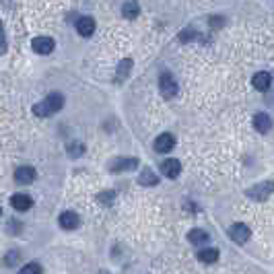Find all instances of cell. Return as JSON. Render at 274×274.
I'll return each instance as SVG.
<instances>
[{
    "instance_id": "cell-12",
    "label": "cell",
    "mask_w": 274,
    "mask_h": 274,
    "mask_svg": "<svg viewBox=\"0 0 274 274\" xmlns=\"http://www.w3.org/2000/svg\"><path fill=\"white\" fill-rule=\"evenodd\" d=\"M252 122H254V128H256L258 132H262V134H264V132H268V130L272 128V118H270L266 112H260V114H256Z\"/></svg>"
},
{
    "instance_id": "cell-19",
    "label": "cell",
    "mask_w": 274,
    "mask_h": 274,
    "mask_svg": "<svg viewBox=\"0 0 274 274\" xmlns=\"http://www.w3.org/2000/svg\"><path fill=\"white\" fill-rule=\"evenodd\" d=\"M198 260H200V262H204V264H212V262H216V260H218V250H214V247L200 250V252H198Z\"/></svg>"
},
{
    "instance_id": "cell-8",
    "label": "cell",
    "mask_w": 274,
    "mask_h": 274,
    "mask_svg": "<svg viewBox=\"0 0 274 274\" xmlns=\"http://www.w3.org/2000/svg\"><path fill=\"white\" fill-rule=\"evenodd\" d=\"M54 39L52 37H45V35H39V37H35L33 41H31V47H33V52H37V54H41V56H45V54H49L52 49H54Z\"/></svg>"
},
{
    "instance_id": "cell-18",
    "label": "cell",
    "mask_w": 274,
    "mask_h": 274,
    "mask_svg": "<svg viewBox=\"0 0 274 274\" xmlns=\"http://www.w3.org/2000/svg\"><path fill=\"white\" fill-rule=\"evenodd\" d=\"M130 70H132V60L130 58H124L118 66V72H116V81L118 83H124L128 77H130Z\"/></svg>"
},
{
    "instance_id": "cell-7",
    "label": "cell",
    "mask_w": 274,
    "mask_h": 274,
    "mask_svg": "<svg viewBox=\"0 0 274 274\" xmlns=\"http://www.w3.org/2000/svg\"><path fill=\"white\" fill-rule=\"evenodd\" d=\"M176 146V136L169 132H163L155 138V151L157 153H169Z\"/></svg>"
},
{
    "instance_id": "cell-17",
    "label": "cell",
    "mask_w": 274,
    "mask_h": 274,
    "mask_svg": "<svg viewBox=\"0 0 274 274\" xmlns=\"http://www.w3.org/2000/svg\"><path fill=\"white\" fill-rule=\"evenodd\" d=\"M122 15L126 19H136L140 15V7H138L136 0H126L124 7H122Z\"/></svg>"
},
{
    "instance_id": "cell-6",
    "label": "cell",
    "mask_w": 274,
    "mask_h": 274,
    "mask_svg": "<svg viewBox=\"0 0 274 274\" xmlns=\"http://www.w3.org/2000/svg\"><path fill=\"white\" fill-rule=\"evenodd\" d=\"M161 173L169 180H176L182 173V163L178 159H165L161 163Z\"/></svg>"
},
{
    "instance_id": "cell-2",
    "label": "cell",
    "mask_w": 274,
    "mask_h": 274,
    "mask_svg": "<svg viewBox=\"0 0 274 274\" xmlns=\"http://www.w3.org/2000/svg\"><path fill=\"white\" fill-rule=\"evenodd\" d=\"M272 192H274V182H272V180H264V182H260V184L247 188L245 194H247L252 200H266Z\"/></svg>"
},
{
    "instance_id": "cell-10",
    "label": "cell",
    "mask_w": 274,
    "mask_h": 274,
    "mask_svg": "<svg viewBox=\"0 0 274 274\" xmlns=\"http://www.w3.org/2000/svg\"><path fill=\"white\" fill-rule=\"evenodd\" d=\"M33 180H35V169L29 167V165H21V167L15 171V182H17V184L29 186Z\"/></svg>"
},
{
    "instance_id": "cell-28",
    "label": "cell",
    "mask_w": 274,
    "mask_h": 274,
    "mask_svg": "<svg viewBox=\"0 0 274 274\" xmlns=\"http://www.w3.org/2000/svg\"><path fill=\"white\" fill-rule=\"evenodd\" d=\"M0 214H3V208H0Z\"/></svg>"
},
{
    "instance_id": "cell-24",
    "label": "cell",
    "mask_w": 274,
    "mask_h": 274,
    "mask_svg": "<svg viewBox=\"0 0 274 274\" xmlns=\"http://www.w3.org/2000/svg\"><path fill=\"white\" fill-rule=\"evenodd\" d=\"M114 192H101V196H99V202H103V204H112L114 202Z\"/></svg>"
},
{
    "instance_id": "cell-9",
    "label": "cell",
    "mask_w": 274,
    "mask_h": 274,
    "mask_svg": "<svg viewBox=\"0 0 274 274\" xmlns=\"http://www.w3.org/2000/svg\"><path fill=\"white\" fill-rule=\"evenodd\" d=\"M250 227H245L243 223H237V225H231V229H229V237L235 241V243H247V239H250Z\"/></svg>"
},
{
    "instance_id": "cell-11",
    "label": "cell",
    "mask_w": 274,
    "mask_h": 274,
    "mask_svg": "<svg viewBox=\"0 0 274 274\" xmlns=\"http://www.w3.org/2000/svg\"><path fill=\"white\" fill-rule=\"evenodd\" d=\"M77 31H79V35H83V37H91V35L95 33V21H93L91 17H81V19L77 21Z\"/></svg>"
},
{
    "instance_id": "cell-25",
    "label": "cell",
    "mask_w": 274,
    "mask_h": 274,
    "mask_svg": "<svg viewBox=\"0 0 274 274\" xmlns=\"http://www.w3.org/2000/svg\"><path fill=\"white\" fill-rule=\"evenodd\" d=\"M223 23H225V19H223V17H210V27H212V29L223 27Z\"/></svg>"
},
{
    "instance_id": "cell-4",
    "label": "cell",
    "mask_w": 274,
    "mask_h": 274,
    "mask_svg": "<svg viewBox=\"0 0 274 274\" xmlns=\"http://www.w3.org/2000/svg\"><path fill=\"white\" fill-rule=\"evenodd\" d=\"M159 91H161V95L165 97V99H171V97L178 95V83L173 81L171 74H161V79H159Z\"/></svg>"
},
{
    "instance_id": "cell-27",
    "label": "cell",
    "mask_w": 274,
    "mask_h": 274,
    "mask_svg": "<svg viewBox=\"0 0 274 274\" xmlns=\"http://www.w3.org/2000/svg\"><path fill=\"white\" fill-rule=\"evenodd\" d=\"M99 274H109V272H99Z\"/></svg>"
},
{
    "instance_id": "cell-23",
    "label": "cell",
    "mask_w": 274,
    "mask_h": 274,
    "mask_svg": "<svg viewBox=\"0 0 274 274\" xmlns=\"http://www.w3.org/2000/svg\"><path fill=\"white\" fill-rule=\"evenodd\" d=\"M41 272H43V268L37 262H29V264H25L21 268V274H41Z\"/></svg>"
},
{
    "instance_id": "cell-15",
    "label": "cell",
    "mask_w": 274,
    "mask_h": 274,
    "mask_svg": "<svg viewBox=\"0 0 274 274\" xmlns=\"http://www.w3.org/2000/svg\"><path fill=\"white\" fill-rule=\"evenodd\" d=\"M138 184L151 188V186H157V184H159V178H157V173H155L151 167H144V169L140 171V176H138Z\"/></svg>"
},
{
    "instance_id": "cell-21",
    "label": "cell",
    "mask_w": 274,
    "mask_h": 274,
    "mask_svg": "<svg viewBox=\"0 0 274 274\" xmlns=\"http://www.w3.org/2000/svg\"><path fill=\"white\" fill-rule=\"evenodd\" d=\"M19 260H21V254H19L17 250H11V252H7V254H5V258H3V266L13 268V266H17V264H19Z\"/></svg>"
},
{
    "instance_id": "cell-1",
    "label": "cell",
    "mask_w": 274,
    "mask_h": 274,
    "mask_svg": "<svg viewBox=\"0 0 274 274\" xmlns=\"http://www.w3.org/2000/svg\"><path fill=\"white\" fill-rule=\"evenodd\" d=\"M62 107H64V95L62 93H49L43 101L33 105V114L37 118H49L54 114H58Z\"/></svg>"
},
{
    "instance_id": "cell-16",
    "label": "cell",
    "mask_w": 274,
    "mask_h": 274,
    "mask_svg": "<svg viewBox=\"0 0 274 274\" xmlns=\"http://www.w3.org/2000/svg\"><path fill=\"white\" fill-rule=\"evenodd\" d=\"M208 239H210V235H208L204 229H192V231L188 233V241H190V243H194V245L208 243Z\"/></svg>"
},
{
    "instance_id": "cell-13",
    "label": "cell",
    "mask_w": 274,
    "mask_h": 274,
    "mask_svg": "<svg viewBox=\"0 0 274 274\" xmlns=\"http://www.w3.org/2000/svg\"><path fill=\"white\" fill-rule=\"evenodd\" d=\"M11 206H13L15 210H21V212H25V210H31V206H33V200H31L27 194H15V196L11 198Z\"/></svg>"
},
{
    "instance_id": "cell-26",
    "label": "cell",
    "mask_w": 274,
    "mask_h": 274,
    "mask_svg": "<svg viewBox=\"0 0 274 274\" xmlns=\"http://www.w3.org/2000/svg\"><path fill=\"white\" fill-rule=\"evenodd\" d=\"M7 47V43H5V29H3V23H0V52H3Z\"/></svg>"
},
{
    "instance_id": "cell-5",
    "label": "cell",
    "mask_w": 274,
    "mask_h": 274,
    "mask_svg": "<svg viewBox=\"0 0 274 274\" xmlns=\"http://www.w3.org/2000/svg\"><path fill=\"white\" fill-rule=\"evenodd\" d=\"M58 225H60L62 229H66V231L77 229V227H81V216H79L74 210H64V212L58 216Z\"/></svg>"
},
{
    "instance_id": "cell-20",
    "label": "cell",
    "mask_w": 274,
    "mask_h": 274,
    "mask_svg": "<svg viewBox=\"0 0 274 274\" xmlns=\"http://www.w3.org/2000/svg\"><path fill=\"white\" fill-rule=\"evenodd\" d=\"M66 153H68V157L79 159V157H83V155H85V144H83L81 140H74V142H70V144H68Z\"/></svg>"
},
{
    "instance_id": "cell-3",
    "label": "cell",
    "mask_w": 274,
    "mask_h": 274,
    "mask_svg": "<svg viewBox=\"0 0 274 274\" xmlns=\"http://www.w3.org/2000/svg\"><path fill=\"white\" fill-rule=\"evenodd\" d=\"M138 167V159L136 157H120L109 163V171L112 173H124V171H134Z\"/></svg>"
},
{
    "instance_id": "cell-22",
    "label": "cell",
    "mask_w": 274,
    "mask_h": 274,
    "mask_svg": "<svg viewBox=\"0 0 274 274\" xmlns=\"http://www.w3.org/2000/svg\"><path fill=\"white\" fill-rule=\"evenodd\" d=\"M196 37H198V31H196L194 27H186V29H182L180 35H178V39H180L182 43H190V41H194Z\"/></svg>"
},
{
    "instance_id": "cell-14",
    "label": "cell",
    "mask_w": 274,
    "mask_h": 274,
    "mask_svg": "<svg viewBox=\"0 0 274 274\" xmlns=\"http://www.w3.org/2000/svg\"><path fill=\"white\" fill-rule=\"evenodd\" d=\"M252 83H254V87L258 89V91H268L270 89V85H272V77L268 74V72H256L254 74V79H252Z\"/></svg>"
}]
</instances>
